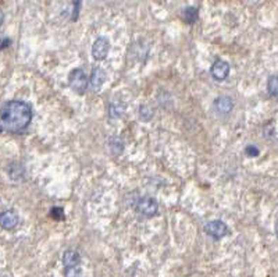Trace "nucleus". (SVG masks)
<instances>
[{
	"label": "nucleus",
	"mask_w": 278,
	"mask_h": 277,
	"mask_svg": "<svg viewBox=\"0 0 278 277\" xmlns=\"http://www.w3.org/2000/svg\"><path fill=\"white\" fill-rule=\"evenodd\" d=\"M0 120L6 130L23 132L32 120V109L23 100H10L1 109Z\"/></svg>",
	"instance_id": "nucleus-1"
},
{
	"label": "nucleus",
	"mask_w": 278,
	"mask_h": 277,
	"mask_svg": "<svg viewBox=\"0 0 278 277\" xmlns=\"http://www.w3.org/2000/svg\"><path fill=\"white\" fill-rule=\"evenodd\" d=\"M68 84H70V87H71V90L74 92L82 95L86 91V87H88L86 74L83 73V70H81V68H75L68 75Z\"/></svg>",
	"instance_id": "nucleus-2"
},
{
	"label": "nucleus",
	"mask_w": 278,
	"mask_h": 277,
	"mask_svg": "<svg viewBox=\"0 0 278 277\" xmlns=\"http://www.w3.org/2000/svg\"><path fill=\"white\" fill-rule=\"evenodd\" d=\"M157 209H159V205L156 202V199L150 198V196H143L139 199L138 205H137V211H138L140 215L146 216V217H152L157 213Z\"/></svg>",
	"instance_id": "nucleus-3"
},
{
	"label": "nucleus",
	"mask_w": 278,
	"mask_h": 277,
	"mask_svg": "<svg viewBox=\"0 0 278 277\" xmlns=\"http://www.w3.org/2000/svg\"><path fill=\"white\" fill-rule=\"evenodd\" d=\"M205 231L210 237H213L214 240H220L222 237L227 236L228 233V227L225 226V223H222L221 220H213L209 221L205 226Z\"/></svg>",
	"instance_id": "nucleus-4"
},
{
	"label": "nucleus",
	"mask_w": 278,
	"mask_h": 277,
	"mask_svg": "<svg viewBox=\"0 0 278 277\" xmlns=\"http://www.w3.org/2000/svg\"><path fill=\"white\" fill-rule=\"evenodd\" d=\"M212 77L217 81H222L228 77L229 74V64L224 60H216L212 65Z\"/></svg>",
	"instance_id": "nucleus-5"
},
{
	"label": "nucleus",
	"mask_w": 278,
	"mask_h": 277,
	"mask_svg": "<svg viewBox=\"0 0 278 277\" xmlns=\"http://www.w3.org/2000/svg\"><path fill=\"white\" fill-rule=\"evenodd\" d=\"M109 49H110V45H109V41H107L106 38H103V36L98 38V39L95 41V43H93V46H92L93 59H96V60H103V59H106Z\"/></svg>",
	"instance_id": "nucleus-6"
},
{
	"label": "nucleus",
	"mask_w": 278,
	"mask_h": 277,
	"mask_svg": "<svg viewBox=\"0 0 278 277\" xmlns=\"http://www.w3.org/2000/svg\"><path fill=\"white\" fill-rule=\"evenodd\" d=\"M18 224V215L14 211H4L0 213V226L4 230H13Z\"/></svg>",
	"instance_id": "nucleus-7"
},
{
	"label": "nucleus",
	"mask_w": 278,
	"mask_h": 277,
	"mask_svg": "<svg viewBox=\"0 0 278 277\" xmlns=\"http://www.w3.org/2000/svg\"><path fill=\"white\" fill-rule=\"evenodd\" d=\"M105 81H106V73H105V70L100 68V67H95V68L92 70V74H90L92 88L95 91L100 90Z\"/></svg>",
	"instance_id": "nucleus-8"
},
{
	"label": "nucleus",
	"mask_w": 278,
	"mask_h": 277,
	"mask_svg": "<svg viewBox=\"0 0 278 277\" xmlns=\"http://www.w3.org/2000/svg\"><path fill=\"white\" fill-rule=\"evenodd\" d=\"M234 103H232V99L229 96H220L214 100V109L221 114H227L232 110Z\"/></svg>",
	"instance_id": "nucleus-9"
},
{
	"label": "nucleus",
	"mask_w": 278,
	"mask_h": 277,
	"mask_svg": "<svg viewBox=\"0 0 278 277\" xmlns=\"http://www.w3.org/2000/svg\"><path fill=\"white\" fill-rule=\"evenodd\" d=\"M80 263H81V256L77 251L68 249V251L64 252V255H63V265L66 268H75V266H80Z\"/></svg>",
	"instance_id": "nucleus-10"
},
{
	"label": "nucleus",
	"mask_w": 278,
	"mask_h": 277,
	"mask_svg": "<svg viewBox=\"0 0 278 277\" xmlns=\"http://www.w3.org/2000/svg\"><path fill=\"white\" fill-rule=\"evenodd\" d=\"M182 16H184L185 23H188V24H194V23H195V21L197 20V8H195V7L184 8Z\"/></svg>",
	"instance_id": "nucleus-11"
},
{
	"label": "nucleus",
	"mask_w": 278,
	"mask_h": 277,
	"mask_svg": "<svg viewBox=\"0 0 278 277\" xmlns=\"http://www.w3.org/2000/svg\"><path fill=\"white\" fill-rule=\"evenodd\" d=\"M267 91L270 93L271 96L274 98H278V77L277 75H273L269 78L267 81Z\"/></svg>",
	"instance_id": "nucleus-12"
},
{
	"label": "nucleus",
	"mask_w": 278,
	"mask_h": 277,
	"mask_svg": "<svg viewBox=\"0 0 278 277\" xmlns=\"http://www.w3.org/2000/svg\"><path fill=\"white\" fill-rule=\"evenodd\" d=\"M124 103H120V102H114V103H111L110 105V116L111 117H118V116H121L124 112Z\"/></svg>",
	"instance_id": "nucleus-13"
},
{
	"label": "nucleus",
	"mask_w": 278,
	"mask_h": 277,
	"mask_svg": "<svg viewBox=\"0 0 278 277\" xmlns=\"http://www.w3.org/2000/svg\"><path fill=\"white\" fill-rule=\"evenodd\" d=\"M64 277H82L81 268H80V266L66 268V270H64Z\"/></svg>",
	"instance_id": "nucleus-14"
},
{
	"label": "nucleus",
	"mask_w": 278,
	"mask_h": 277,
	"mask_svg": "<svg viewBox=\"0 0 278 277\" xmlns=\"http://www.w3.org/2000/svg\"><path fill=\"white\" fill-rule=\"evenodd\" d=\"M50 215H52V217H55V219H57V220L64 217V212H63V209H60V208H53Z\"/></svg>",
	"instance_id": "nucleus-15"
},
{
	"label": "nucleus",
	"mask_w": 278,
	"mask_h": 277,
	"mask_svg": "<svg viewBox=\"0 0 278 277\" xmlns=\"http://www.w3.org/2000/svg\"><path fill=\"white\" fill-rule=\"evenodd\" d=\"M245 154L248 156H250V157H254V156L259 155V149L256 147H253V145H249V147H246Z\"/></svg>",
	"instance_id": "nucleus-16"
},
{
	"label": "nucleus",
	"mask_w": 278,
	"mask_h": 277,
	"mask_svg": "<svg viewBox=\"0 0 278 277\" xmlns=\"http://www.w3.org/2000/svg\"><path fill=\"white\" fill-rule=\"evenodd\" d=\"M3 21H4V14H3V11L0 10V25L3 24Z\"/></svg>",
	"instance_id": "nucleus-17"
},
{
	"label": "nucleus",
	"mask_w": 278,
	"mask_h": 277,
	"mask_svg": "<svg viewBox=\"0 0 278 277\" xmlns=\"http://www.w3.org/2000/svg\"><path fill=\"white\" fill-rule=\"evenodd\" d=\"M276 233H277V236H278V221L276 223Z\"/></svg>",
	"instance_id": "nucleus-18"
}]
</instances>
